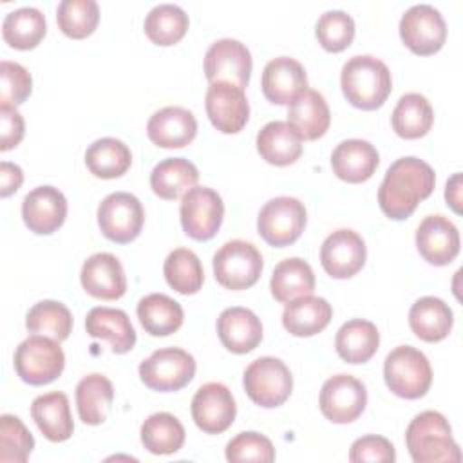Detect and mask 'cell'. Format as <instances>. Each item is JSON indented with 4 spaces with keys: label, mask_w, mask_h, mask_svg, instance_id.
I'll return each instance as SVG.
<instances>
[{
    "label": "cell",
    "mask_w": 463,
    "mask_h": 463,
    "mask_svg": "<svg viewBox=\"0 0 463 463\" xmlns=\"http://www.w3.org/2000/svg\"><path fill=\"white\" fill-rule=\"evenodd\" d=\"M436 174L429 163L412 156L400 157L387 168L378 188L380 210L392 221H403L432 194Z\"/></svg>",
    "instance_id": "1"
},
{
    "label": "cell",
    "mask_w": 463,
    "mask_h": 463,
    "mask_svg": "<svg viewBox=\"0 0 463 463\" xmlns=\"http://www.w3.org/2000/svg\"><path fill=\"white\" fill-rule=\"evenodd\" d=\"M340 87L353 107L374 110L382 107L391 94L392 78L382 60L371 54H358L344 63Z\"/></svg>",
    "instance_id": "2"
},
{
    "label": "cell",
    "mask_w": 463,
    "mask_h": 463,
    "mask_svg": "<svg viewBox=\"0 0 463 463\" xmlns=\"http://www.w3.org/2000/svg\"><path fill=\"white\" fill-rule=\"evenodd\" d=\"M405 443L414 463L461 461L452 429L447 418L436 411H423L411 420L405 430Z\"/></svg>",
    "instance_id": "3"
},
{
    "label": "cell",
    "mask_w": 463,
    "mask_h": 463,
    "mask_svg": "<svg viewBox=\"0 0 463 463\" xmlns=\"http://www.w3.org/2000/svg\"><path fill=\"white\" fill-rule=\"evenodd\" d=\"M383 378L396 396L416 400L427 394L432 383V369L420 349L398 345L385 356Z\"/></svg>",
    "instance_id": "4"
},
{
    "label": "cell",
    "mask_w": 463,
    "mask_h": 463,
    "mask_svg": "<svg viewBox=\"0 0 463 463\" xmlns=\"http://www.w3.org/2000/svg\"><path fill=\"white\" fill-rule=\"evenodd\" d=\"M65 367V354L60 342L51 336L33 335L20 342L14 351V371L29 385L54 382Z\"/></svg>",
    "instance_id": "5"
},
{
    "label": "cell",
    "mask_w": 463,
    "mask_h": 463,
    "mask_svg": "<svg viewBox=\"0 0 463 463\" xmlns=\"http://www.w3.org/2000/svg\"><path fill=\"white\" fill-rule=\"evenodd\" d=\"M264 268L260 251L246 241L233 239L222 244L213 255L215 280L226 289H248L251 288Z\"/></svg>",
    "instance_id": "6"
},
{
    "label": "cell",
    "mask_w": 463,
    "mask_h": 463,
    "mask_svg": "<svg viewBox=\"0 0 463 463\" xmlns=\"http://www.w3.org/2000/svg\"><path fill=\"white\" fill-rule=\"evenodd\" d=\"M242 385L253 403L273 409L289 398L293 376L282 360L275 356H260L246 367Z\"/></svg>",
    "instance_id": "7"
},
{
    "label": "cell",
    "mask_w": 463,
    "mask_h": 463,
    "mask_svg": "<svg viewBox=\"0 0 463 463\" xmlns=\"http://www.w3.org/2000/svg\"><path fill=\"white\" fill-rule=\"evenodd\" d=\"M307 221L306 206L295 197L280 195L269 199L259 212V235L275 248L293 244L304 232Z\"/></svg>",
    "instance_id": "8"
},
{
    "label": "cell",
    "mask_w": 463,
    "mask_h": 463,
    "mask_svg": "<svg viewBox=\"0 0 463 463\" xmlns=\"http://www.w3.org/2000/svg\"><path fill=\"white\" fill-rule=\"evenodd\" d=\"M195 374L194 356L181 347H163L139 364L141 382L159 392L179 391Z\"/></svg>",
    "instance_id": "9"
},
{
    "label": "cell",
    "mask_w": 463,
    "mask_h": 463,
    "mask_svg": "<svg viewBox=\"0 0 463 463\" xmlns=\"http://www.w3.org/2000/svg\"><path fill=\"white\" fill-rule=\"evenodd\" d=\"M143 222L141 201L128 192H112L98 206L99 230L112 242H132L141 233Z\"/></svg>",
    "instance_id": "10"
},
{
    "label": "cell",
    "mask_w": 463,
    "mask_h": 463,
    "mask_svg": "<svg viewBox=\"0 0 463 463\" xmlns=\"http://www.w3.org/2000/svg\"><path fill=\"white\" fill-rule=\"evenodd\" d=\"M402 42L420 56L438 52L447 40V24L441 13L430 4L409 7L400 18Z\"/></svg>",
    "instance_id": "11"
},
{
    "label": "cell",
    "mask_w": 463,
    "mask_h": 463,
    "mask_svg": "<svg viewBox=\"0 0 463 463\" xmlns=\"http://www.w3.org/2000/svg\"><path fill=\"white\" fill-rule=\"evenodd\" d=\"M179 217L188 237L194 241H210L221 228L224 203L215 190L208 186H194L183 195Z\"/></svg>",
    "instance_id": "12"
},
{
    "label": "cell",
    "mask_w": 463,
    "mask_h": 463,
    "mask_svg": "<svg viewBox=\"0 0 463 463\" xmlns=\"http://www.w3.org/2000/svg\"><path fill=\"white\" fill-rule=\"evenodd\" d=\"M318 405L329 421L351 423L367 405L365 385L351 374H335L324 382Z\"/></svg>",
    "instance_id": "13"
},
{
    "label": "cell",
    "mask_w": 463,
    "mask_h": 463,
    "mask_svg": "<svg viewBox=\"0 0 463 463\" xmlns=\"http://www.w3.org/2000/svg\"><path fill=\"white\" fill-rule=\"evenodd\" d=\"M192 420L206 434L228 430L235 420L237 405L232 391L221 382H208L192 398Z\"/></svg>",
    "instance_id": "14"
},
{
    "label": "cell",
    "mask_w": 463,
    "mask_h": 463,
    "mask_svg": "<svg viewBox=\"0 0 463 463\" xmlns=\"http://www.w3.org/2000/svg\"><path fill=\"white\" fill-rule=\"evenodd\" d=\"M251 65L248 47L233 38L213 42L204 54V74L210 83L228 81L244 89L250 81Z\"/></svg>",
    "instance_id": "15"
},
{
    "label": "cell",
    "mask_w": 463,
    "mask_h": 463,
    "mask_svg": "<svg viewBox=\"0 0 463 463\" xmlns=\"http://www.w3.org/2000/svg\"><path fill=\"white\" fill-rule=\"evenodd\" d=\"M367 250L364 239L349 228L335 230L320 246V264L333 279H349L365 264Z\"/></svg>",
    "instance_id": "16"
},
{
    "label": "cell",
    "mask_w": 463,
    "mask_h": 463,
    "mask_svg": "<svg viewBox=\"0 0 463 463\" xmlns=\"http://www.w3.org/2000/svg\"><path fill=\"white\" fill-rule=\"evenodd\" d=\"M204 107L212 125L222 134L241 132L250 118L244 89L228 81L210 83L204 96Z\"/></svg>",
    "instance_id": "17"
},
{
    "label": "cell",
    "mask_w": 463,
    "mask_h": 463,
    "mask_svg": "<svg viewBox=\"0 0 463 463\" xmlns=\"http://www.w3.org/2000/svg\"><path fill=\"white\" fill-rule=\"evenodd\" d=\"M416 248L429 264L447 266L459 253V232L447 217L429 215L416 230Z\"/></svg>",
    "instance_id": "18"
},
{
    "label": "cell",
    "mask_w": 463,
    "mask_h": 463,
    "mask_svg": "<svg viewBox=\"0 0 463 463\" xmlns=\"http://www.w3.org/2000/svg\"><path fill=\"white\" fill-rule=\"evenodd\" d=\"M22 217L31 232L49 235L63 224L67 217V199L54 186H38L24 197Z\"/></svg>",
    "instance_id": "19"
},
{
    "label": "cell",
    "mask_w": 463,
    "mask_h": 463,
    "mask_svg": "<svg viewBox=\"0 0 463 463\" xmlns=\"http://www.w3.org/2000/svg\"><path fill=\"white\" fill-rule=\"evenodd\" d=\"M80 280L83 289L99 300H118L127 291V277L121 262L112 253H94L81 268Z\"/></svg>",
    "instance_id": "20"
},
{
    "label": "cell",
    "mask_w": 463,
    "mask_h": 463,
    "mask_svg": "<svg viewBox=\"0 0 463 463\" xmlns=\"http://www.w3.org/2000/svg\"><path fill=\"white\" fill-rule=\"evenodd\" d=\"M260 87L268 101L289 105L298 94L307 90V76L300 61L289 56H279L266 63Z\"/></svg>",
    "instance_id": "21"
},
{
    "label": "cell",
    "mask_w": 463,
    "mask_h": 463,
    "mask_svg": "<svg viewBox=\"0 0 463 463\" xmlns=\"http://www.w3.org/2000/svg\"><path fill=\"white\" fill-rule=\"evenodd\" d=\"M148 139L161 148H183L197 134V119L184 107H163L146 123Z\"/></svg>",
    "instance_id": "22"
},
{
    "label": "cell",
    "mask_w": 463,
    "mask_h": 463,
    "mask_svg": "<svg viewBox=\"0 0 463 463\" xmlns=\"http://www.w3.org/2000/svg\"><path fill=\"white\" fill-rule=\"evenodd\" d=\"M217 335L228 351L235 354H246L260 344L262 324L251 309L233 306L219 315Z\"/></svg>",
    "instance_id": "23"
},
{
    "label": "cell",
    "mask_w": 463,
    "mask_h": 463,
    "mask_svg": "<svg viewBox=\"0 0 463 463\" xmlns=\"http://www.w3.org/2000/svg\"><path fill=\"white\" fill-rule=\"evenodd\" d=\"M378 163V150L365 139L340 141L331 154V168L335 175L353 184L371 179Z\"/></svg>",
    "instance_id": "24"
},
{
    "label": "cell",
    "mask_w": 463,
    "mask_h": 463,
    "mask_svg": "<svg viewBox=\"0 0 463 463\" xmlns=\"http://www.w3.org/2000/svg\"><path fill=\"white\" fill-rule=\"evenodd\" d=\"M85 329L89 336L107 340L118 354L130 351L136 344V331L123 309L105 306L92 307L87 313Z\"/></svg>",
    "instance_id": "25"
},
{
    "label": "cell",
    "mask_w": 463,
    "mask_h": 463,
    "mask_svg": "<svg viewBox=\"0 0 463 463\" xmlns=\"http://www.w3.org/2000/svg\"><path fill=\"white\" fill-rule=\"evenodd\" d=\"M288 123L300 136V139L315 141L322 137L331 123L326 98L318 90H304L289 103Z\"/></svg>",
    "instance_id": "26"
},
{
    "label": "cell",
    "mask_w": 463,
    "mask_h": 463,
    "mask_svg": "<svg viewBox=\"0 0 463 463\" xmlns=\"http://www.w3.org/2000/svg\"><path fill=\"white\" fill-rule=\"evenodd\" d=\"M31 416L49 441H65L72 436L74 423L65 392L52 391L36 396L31 403Z\"/></svg>",
    "instance_id": "27"
},
{
    "label": "cell",
    "mask_w": 463,
    "mask_h": 463,
    "mask_svg": "<svg viewBox=\"0 0 463 463\" xmlns=\"http://www.w3.org/2000/svg\"><path fill=\"white\" fill-rule=\"evenodd\" d=\"M331 317L333 307L326 298L306 295L286 304L282 324L293 336H313L329 324Z\"/></svg>",
    "instance_id": "28"
},
{
    "label": "cell",
    "mask_w": 463,
    "mask_h": 463,
    "mask_svg": "<svg viewBox=\"0 0 463 463\" xmlns=\"http://www.w3.org/2000/svg\"><path fill=\"white\" fill-rule=\"evenodd\" d=\"M257 150L275 166L293 165L302 154V139L288 121H269L257 134Z\"/></svg>",
    "instance_id": "29"
},
{
    "label": "cell",
    "mask_w": 463,
    "mask_h": 463,
    "mask_svg": "<svg viewBox=\"0 0 463 463\" xmlns=\"http://www.w3.org/2000/svg\"><path fill=\"white\" fill-rule=\"evenodd\" d=\"M452 324V309L438 297H421L409 309V326L412 333L425 342L447 338Z\"/></svg>",
    "instance_id": "30"
},
{
    "label": "cell",
    "mask_w": 463,
    "mask_h": 463,
    "mask_svg": "<svg viewBox=\"0 0 463 463\" xmlns=\"http://www.w3.org/2000/svg\"><path fill=\"white\" fill-rule=\"evenodd\" d=\"M199 181L195 165L184 157H166L150 172L152 192L166 201H175L192 190Z\"/></svg>",
    "instance_id": "31"
},
{
    "label": "cell",
    "mask_w": 463,
    "mask_h": 463,
    "mask_svg": "<svg viewBox=\"0 0 463 463\" xmlns=\"http://www.w3.org/2000/svg\"><path fill=\"white\" fill-rule=\"evenodd\" d=\"M380 345V333L376 326L364 318L345 322L335 338L338 356L347 364H365L374 356Z\"/></svg>",
    "instance_id": "32"
},
{
    "label": "cell",
    "mask_w": 463,
    "mask_h": 463,
    "mask_svg": "<svg viewBox=\"0 0 463 463\" xmlns=\"http://www.w3.org/2000/svg\"><path fill=\"white\" fill-rule=\"evenodd\" d=\"M137 318L143 329L152 336H168L175 333L184 320L177 300L163 293H150L137 302Z\"/></svg>",
    "instance_id": "33"
},
{
    "label": "cell",
    "mask_w": 463,
    "mask_h": 463,
    "mask_svg": "<svg viewBox=\"0 0 463 463\" xmlns=\"http://www.w3.org/2000/svg\"><path fill=\"white\" fill-rule=\"evenodd\" d=\"M269 289L275 300L288 304L295 298L313 293L315 273L304 259H298V257L284 259L273 269Z\"/></svg>",
    "instance_id": "34"
},
{
    "label": "cell",
    "mask_w": 463,
    "mask_h": 463,
    "mask_svg": "<svg viewBox=\"0 0 463 463\" xmlns=\"http://www.w3.org/2000/svg\"><path fill=\"white\" fill-rule=\"evenodd\" d=\"M432 121H434L432 105L423 94H418V92L403 94L391 114L392 130L403 139L423 137L430 130Z\"/></svg>",
    "instance_id": "35"
},
{
    "label": "cell",
    "mask_w": 463,
    "mask_h": 463,
    "mask_svg": "<svg viewBox=\"0 0 463 463\" xmlns=\"http://www.w3.org/2000/svg\"><path fill=\"white\" fill-rule=\"evenodd\" d=\"M112 400H114L112 382L99 373H92L81 378L76 385L78 416L87 425L103 423Z\"/></svg>",
    "instance_id": "36"
},
{
    "label": "cell",
    "mask_w": 463,
    "mask_h": 463,
    "mask_svg": "<svg viewBox=\"0 0 463 463\" xmlns=\"http://www.w3.org/2000/svg\"><path fill=\"white\" fill-rule=\"evenodd\" d=\"M85 165L96 177L116 179L130 168L132 154L121 139L101 137L87 146Z\"/></svg>",
    "instance_id": "37"
},
{
    "label": "cell",
    "mask_w": 463,
    "mask_h": 463,
    "mask_svg": "<svg viewBox=\"0 0 463 463\" xmlns=\"http://www.w3.org/2000/svg\"><path fill=\"white\" fill-rule=\"evenodd\" d=\"M45 31V16L36 7H18L7 13L2 22L5 43L20 51L34 49L43 40Z\"/></svg>",
    "instance_id": "38"
},
{
    "label": "cell",
    "mask_w": 463,
    "mask_h": 463,
    "mask_svg": "<svg viewBox=\"0 0 463 463\" xmlns=\"http://www.w3.org/2000/svg\"><path fill=\"white\" fill-rule=\"evenodd\" d=\"M141 443L152 454H174L184 443V427L170 412H156L141 425Z\"/></svg>",
    "instance_id": "39"
},
{
    "label": "cell",
    "mask_w": 463,
    "mask_h": 463,
    "mask_svg": "<svg viewBox=\"0 0 463 463\" xmlns=\"http://www.w3.org/2000/svg\"><path fill=\"white\" fill-rule=\"evenodd\" d=\"M163 273L172 289L181 295H194L204 282V271L199 257L188 248H175L163 264Z\"/></svg>",
    "instance_id": "40"
},
{
    "label": "cell",
    "mask_w": 463,
    "mask_h": 463,
    "mask_svg": "<svg viewBox=\"0 0 463 463\" xmlns=\"http://www.w3.org/2000/svg\"><path fill=\"white\" fill-rule=\"evenodd\" d=\"M143 29L152 43L174 45L188 29V14L175 4H159L148 11Z\"/></svg>",
    "instance_id": "41"
},
{
    "label": "cell",
    "mask_w": 463,
    "mask_h": 463,
    "mask_svg": "<svg viewBox=\"0 0 463 463\" xmlns=\"http://www.w3.org/2000/svg\"><path fill=\"white\" fill-rule=\"evenodd\" d=\"M25 327L29 333H40L63 342L72 331V315L61 302L42 300L27 311Z\"/></svg>",
    "instance_id": "42"
},
{
    "label": "cell",
    "mask_w": 463,
    "mask_h": 463,
    "mask_svg": "<svg viewBox=\"0 0 463 463\" xmlns=\"http://www.w3.org/2000/svg\"><path fill=\"white\" fill-rule=\"evenodd\" d=\"M56 22L63 34L81 40L94 33L99 22L96 0H61L56 9Z\"/></svg>",
    "instance_id": "43"
},
{
    "label": "cell",
    "mask_w": 463,
    "mask_h": 463,
    "mask_svg": "<svg viewBox=\"0 0 463 463\" xmlns=\"http://www.w3.org/2000/svg\"><path fill=\"white\" fill-rule=\"evenodd\" d=\"M34 449V438L18 416L2 414L0 418V461L25 463Z\"/></svg>",
    "instance_id": "44"
},
{
    "label": "cell",
    "mask_w": 463,
    "mask_h": 463,
    "mask_svg": "<svg viewBox=\"0 0 463 463\" xmlns=\"http://www.w3.org/2000/svg\"><path fill=\"white\" fill-rule=\"evenodd\" d=\"M315 34L326 51L340 52L347 49L354 38V20L351 14L340 9L326 11L317 20Z\"/></svg>",
    "instance_id": "45"
},
{
    "label": "cell",
    "mask_w": 463,
    "mask_h": 463,
    "mask_svg": "<svg viewBox=\"0 0 463 463\" xmlns=\"http://www.w3.org/2000/svg\"><path fill=\"white\" fill-rule=\"evenodd\" d=\"M226 459L232 463L237 461H257V463H271L275 459L273 443L253 430L239 432L226 445Z\"/></svg>",
    "instance_id": "46"
},
{
    "label": "cell",
    "mask_w": 463,
    "mask_h": 463,
    "mask_svg": "<svg viewBox=\"0 0 463 463\" xmlns=\"http://www.w3.org/2000/svg\"><path fill=\"white\" fill-rule=\"evenodd\" d=\"M33 90V78L27 69L16 61L0 63V107H16L24 103Z\"/></svg>",
    "instance_id": "47"
},
{
    "label": "cell",
    "mask_w": 463,
    "mask_h": 463,
    "mask_svg": "<svg viewBox=\"0 0 463 463\" xmlns=\"http://www.w3.org/2000/svg\"><path fill=\"white\" fill-rule=\"evenodd\" d=\"M396 459V452L392 443L376 434L362 436L353 441L349 450V461L353 463H364V461H383L392 463Z\"/></svg>",
    "instance_id": "48"
},
{
    "label": "cell",
    "mask_w": 463,
    "mask_h": 463,
    "mask_svg": "<svg viewBox=\"0 0 463 463\" xmlns=\"http://www.w3.org/2000/svg\"><path fill=\"white\" fill-rule=\"evenodd\" d=\"M0 123H2V141L0 150L14 148L25 132V123L16 107H0Z\"/></svg>",
    "instance_id": "49"
},
{
    "label": "cell",
    "mask_w": 463,
    "mask_h": 463,
    "mask_svg": "<svg viewBox=\"0 0 463 463\" xmlns=\"http://www.w3.org/2000/svg\"><path fill=\"white\" fill-rule=\"evenodd\" d=\"M24 183V172L18 165L2 161L0 163V195L9 197L14 194Z\"/></svg>",
    "instance_id": "50"
},
{
    "label": "cell",
    "mask_w": 463,
    "mask_h": 463,
    "mask_svg": "<svg viewBox=\"0 0 463 463\" xmlns=\"http://www.w3.org/2000/svg\"><path fill=\"white\" fill-rule=\"evenodd\" d=\"M445 199L447 204L456 212L461 213V174H454L449 181H447V188H445Z\"/></svg>",
    "instance_id": "51"
}]
</instances>
